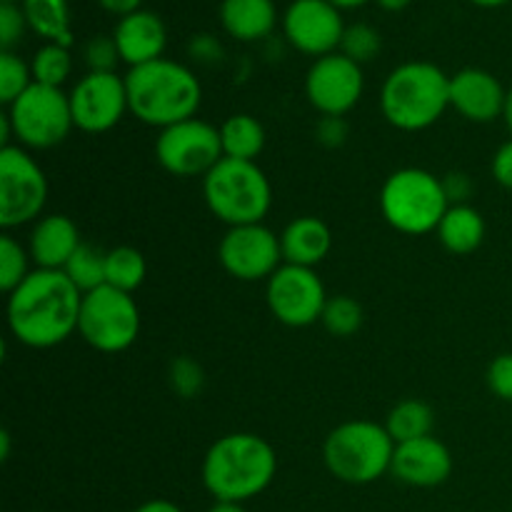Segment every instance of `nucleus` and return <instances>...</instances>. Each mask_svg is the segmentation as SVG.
Wrapping results in <instances>:
<instances>
[{
  "label": "nucleus",
  "mask_w": 512,
  "mask_h": 512,
  "mask_svg": "<svg viewBox=\"0 0 512 512\" xmlns=\"http://www.w3.org/2000/svg\"><path fill=\"white\" fill-rule=\"evenodd\" d=\"M223 155L233 160H253L265 148V130L253 115H230L220 128Z\"/></svg>",
  "instance_id": "393cba45"
},
{
  "label": "nucleus",
  "mask_w": 512,
  "mask_h": 512,
  "mask_svg": "<svg viewBox=\"0 0 512 512\" xmlns=\"http://www.w3.org/2000/svg\"><path fill=\"white\" fill-rule=\"evenodd\" d=\"M433 423L435 415L423 400H403V403L395 405L388 415V428L390 438L395 440V445L408 443V440L428 438L433 435Z\"/></svg>",
  "instance_id": "a878e982"
},
{
  "label": "nucleus",
  "mask_w": 512,
  "mask_h": 512,
  "mask_svg": "<svg viewBox=\"0 0 512 512\" xmlns=\"http://www.w3.org/2000/svg\"><path fill=\"white\" fill-rule=\"evenodd\" d=\"M438 238L450 253L470 255L483 245L485 240V220L470 205H450L438 225Z\"/></svg>",
  "instance_id": "5701e85b"
},
{
  "label": "nucleus",
  "mask_w": 512,
  "mask_h": 512,
  "mask_svg": "<svg viewBox=\"0 0 512 512\" xmlns=\"http://www.w3.org/2000/svg\"><path fill=\"white\" fill-rule=\"evenodd\" d=\"M320 323L335 338H350L363 325V308L350 295H335V298H328V303H325Z\"/></svg>",
  "instance_id": "c756f323"
},
{
  "label": "nucleus",
  "mask_w": 512,
  "mask_h": 512,
  "mask_svg": "<svg viewBox=\"0 0 512 512\" xmlns=\"http://www.w3.org/2000/svg\"><path fill=\"white\" fill-rule=\"evenodd\" d=\"M218 258L233 278L255 283V280L270 278L280 268L283 250H280L278 235L263 223L238 225V228H230L220 240Z\"/></svg>",
  "instance_id": "ddd939ff"
},
{
  "label": "nucleus",
  "mask_w": 512,
  "mask_h": 512,
  "mask_svg": "<svg viewBox=\"0 0 512 512\" xmlns=\"http://www.w3.org/2000/svg\"><path fill=\"white\" fill-rule=\"evenodd\" d=\"M83 293L63 270L38 268L8 298L10 333L28 348H55L78 330Z\"/></svg>",
  "instance_id": "f257e3e1"
},
{
  "label": "nucleus",
  "mask_w": 512,
  "mask_h": 512,
  "mask_svg": "<svg viewBox=\"0 0 512 512\" xmlns=\"http://www.w3.org/2000/svg\"><path fill=\"white\" fill-rule=\"evenodd\" d=\"M450 200L443 180L420 168H403L385 180L380 190V210L395 230L405 235H425L438 230Z\"/></svg>",
  "instance_id": "0eeeda50"
},
{
  "label": "nucleus",
  "mask_w": 512,
  "mask_h": 512,
  "mask_svg": "<svg viewBox=\"0 0 512 512\" xmlns=\"http://www.w3.org/2000/svg\"><path fill=\"white\" fill-rule=\"evenodd\" d=\"M33 80L40 85H50V88H60V85L68 80L70 70H73V58H70V50L63 45L48 43L33 55Z\"/></svg>",
  "instance_id": "c85d7f7f"
},
{
  "label": "nucleus",
  "mask_w": 512,
  "mask_h": 512,
  "mask_svg": "<svg viewBox=\"0 0 512 512\" xmlns=\"http://www.w3.org/2000/svg\"><path fill=\"white\" fill-rule=\"evenodd\" d=\"M155 158L170 175H178V178L203 175L205 178L225 158L220 130L200 118L163 128L155 143Z\"/></svg>",
  "instance_id": "9d476101"
},
{
  "label": "nucleus",
  "mask_w": 512,
  "mask_h": 512,
  "mask_svg": "<svg viewBox=\"0 0 512 512\" xmlns=\"http://www.w3.org/2000/svg\"><path fill=\"white\" fill-rule=\"evenodd\" d=\"M488 388L495 398L512 403V353H503L490 363Z\"/></svg>",
  "instance_id": "e433bc0d"
},
{
  "label": "nucleus",
  "mask_w": 512,
  "mask_h": 512,
  "mask_svg": "<svg viewBox=\"0 0 512 512\" xmlns=\"http://www.w3.org/2000/svg\"><path fill=\"white\" fill-rule=\"evenodd\" d=\"M375 3L383 10H388V13H400V10L408 8L410 0H375Z\"/></svg>",
  "instance_id": "37998d69"
},
{
  "label": "nucleus",
  "mask_w": 512,
  "mask_h": 512,
  "mask_svg": "<svg viewBox=\"0 0 512 512\" xmlns=\"http://www.w3.org/2000/svg\"><path fill=\"white\" fill-rule=\"evenodd\" d=\"M395 440L388 428L370 420H348L325 438L323 458L330 473L350 485L375 483L390 473Z\"/></svg>",
  "instance_id": "423d86ee"
},
{
  "label": "nucleus",
  "mask_w": 512,
  "mask_h": 512,
  "mask_svg": "<svg viewBox=\"0 0 512 512\" xmlns=\"http://www.w3.org/2000/svg\"><path fill=\"white\" fill-rule=\"evenodd\" d=\"M113 40L118 45L120 60L128 63L130 68H138V65L163 58L168 33L158 15L150 10H135V13L120 18V23L115 25Z\"/></svg>",
  "instance_id": "6ab92c4d"
},
{
  "label": "nucleus",
  "mask_w": 512,
  "mask_h": 512,
  "mask_svg": "<svg viewBox=\"0 0 512 512\" xmlns=\"http://www.w3.org/2000/svg\"><path fill=\"white\" fill-rule=\"evenodd\" d=\"M10 125L15 138L28 148L48 150L68 138L73 123L70 95L60 88L33 83L13 105H10Z\"/></svg>",
  "instance_id": "1a4fd4ad"
},
{
  "label": "nucleus",
  "mask_w": 512,
  "mask_h": 512,
  "mask_svg": "<svg viewBox=\"0 0 512 512\" xmlns=\"http://www.w3.org/2000/svg\"><path fill=\"white\" fill-rule=\"evenodd\" d=\"M33 70L13 50L0 53V103L13 105L33 85Z\"/></svg>",
  "instance_id": "7c9ffc66"
},
{
  "label": "nucleus",
  "mask_w": 512,
  "mask_h": 512,
  "mask_svg": "<svg viewBox=\"0 0 512 512\" xmlns=\"http://www.w3.org/2000/svg\"><path fill=\"white\" fill-rule=\"evenodd\" d=\"M380 108L390 125L415 133L438 123L450 108V78L433 63H403L385 78Z\"/></svg>",
  "instance_id": "20e7f679"
},
{
  "label": "nucleus",
  "mask_w": 512,
  "mask_h": 512,
  "mask_svg": "<svg viewBox=\"0 0 512 512\" xmlns=\"http://www.w3.org/2000/svg\"><path fill=\"white\" fill-rule=\"evenodd\" d=\"M380 45H383V40H380L378 30H375L373 25L353 23L345 28L340 53H343L345 58L355 60L358 65H363L380 53Z\"/></svg>",
  "instance_id": "473e14b6"
},
{
  "label": "nucleus",
  "mask_w": 512,
  "mask_h": 512,
  "mask_svg": "<svg viewBox=\"0 0 512 512\" xmlns=\"http://www.w3.org/2000/svg\"><path fill=\"white\" fill-rule=\"evenodd\" d=\"M0 445H3V450H0V458L8 460V453H10V435L8 433H0Z\"/></svg>",
  "instance_id": "09e8293b"
},
{
  "label": "nucleus",
  "mask_w": 512,
  "mask_h": 512,
  "mask_svg": "<svg viewBox=\"0 0 512 512\" xmlns=\"http://www.w3.org/2000/svg\"><path fill=\"white\" fill-rule=\"evenodd\" d=\"M220 23L235 40L253 43L273 33L278 23V10L273 0H223Z\"/></svg>",
  "instance_id": "4be33fe9"
},
{
  "label": "nucleus",
  "mask_w": 512,
  "mask_h": 512,
  "mask_svg": "<svg viewBox=\"0 0 512 512\" xmlns=\"http://www.w3.org/2000/svg\"><path fill=\"white\" fill-rule=\"evenodd\" d=\"M508 90L493 73L465 68L450 78V108L473 123H493L503 118Z\"/></svg>",
  "instance_id": "a211bd4d"
},
{
  "label": "nucleus",
  "mask_w": 512,
  "mask_h": 512,
  "mask_svg": "<svg viewBox=\"0 0 512 512\" xmlns=\"http://www.w3.org/2000/svg\"><path fill=\"white\" fill-rule=\"evenodd\" d=\"M318 138L325 145L345 143V138H348V125L343 123V118H330V115H325L318 125Z\"/></svg>",
  "instance_id": "58836bf2"
},
{
  "label": "nucleus",
  "mask_w": 512,
  "mask_h": 512,
  "mask_svg": "<svg viewBox=\"0 0 512 512\" xmlns=\"http://www.w3.org/2000/svg\"><path fill=\"white\" fill-rule=\"evenodd\" d=\"M0 3H23V0H0Z\"/></svg>",
  "instance_id": "8fccbe9b"
},
{
  "label": "nucleus",
  "mask_w": 512,
  "mask_h": 512,
  "mask_svg": "<svg viewBox=\"0 0 512 512\" xmlns=\"http://www.w3.org/2000/svg\"><path fill=\"white\" fill-rule=\"evenodd\" d=\"M80 245L83 243L73 220L65 215H48L35 223L30 235V258L43 270H63Z\"/></svg>",
  "instance_id": "aec40b11"
},
{
  "label": "nucleus",
  "mask_w": 512,
  "mask_h": 512,
  "mask_svg": "<svg viewBox=\"0 0 512 512\" xmlns=\"http://www.w3.org/2000/svg\"><path fill=\"white\" fill-rule=\"evenodd\" d=\"M330 248H333L330 228L313 215L295 218L280 235L283 260L290 265H300V268H315L318 263H323Z\"/></svg>",
  "instance_id": "412c9836"
},
{
  "label": "nucleus",
  "mask_w": 512,
  "mask_h": 512,
  "mask_svg": "<svg viewBox=\"0 0 512 512\" xmlns=\"http://www.w3.org/2000/svg\"><path fill=\"white\" fill-rule=\"evenodd\" d=\"M363 68L343 53L323 55L313 63L305 78L310 105L330 118H343L358 105L363 95Z\"/></svg>",
  "instance_id": "4468645a"
},
{
  "label": "nucleus",
  "mask_w": 512,
  "mask_h": 512,
  "mask_svg": "<svg viewBox=\"0 0 512 512\" xmlns=\"http://www.w3.org/2000/svg\"><path fill=\"white\" fill-rule=\"evenodd\" d=\"M493 178L498 180L503 188L512 190V140L500 145L498 153L493 158Z\"/></svg>",
  "instance_id": "4c0bfd02"
},
{
  "label": "nucleus",
  "mask_w": 512,
  "mask_h": 512,
  "mask_svg": "<svg viewBox=\"0 0 512 512\" xmlns=\"http://www.w3.org/2000/svg\"><path fill=\"white\" fill-rule=\"evenodd\" d=\"M75 128L85 133H105L115 128L128 108L125 78L118 73H88L70 93Z\"/></svg>",
  "instance_id": "dca6fc26"
},
{
  "label": "nucleus",
  "mask_w": 512,
  "mask_h": 512,
  "mask_svg": "<svg viewBox=\"0 0 512 512\" xmlns=\"http://www.w3.org/2000/svg\"><path fill=\"white\" fill-rule=\"evenodd\" d=\"M203 193L215 218L230 228L263 223L273 203L268 178L253 160L223 158L203 178Z\"/></svg>",
  "instance_id": "39448f33"
},
{
  "label": "nucleus",
  "mask_w": 512,
  "mask_h": 512,
  "mask_svg": "<svg viewBox=\"0 0 512 512\" xmlns=\"http://www.w3.org/2000/svg\"><path fill=\"white\" fill-rule=\"evenodd\" d=\"M278 473L268 440L253 433H230L210 445L203 460V485L218 503H245L263 493Z\"/></svg>",
  "instance_id": "f03ea898"
},
{
  "label": "nucleus",
  "mask_w": 512,
  "mask_h": 512,
  "mask_svg": "<svg viewBox=\"0 0 512 512\" xmlns=\"http://www.w3.org/2000/svg\"><path fill=\"white\" fill-rule=\"evenodd\" d=\"M503 118H505V125H508V130L512 133V88L508 90V98H505V110H503Z\"/></svg>",
  "instance_id": "49530a36"
},
{
  "label": "nucleus",
  "mask_w": 512,
  "mask_h": 512,
  "mask_svg": "<svg viewBox=\"0 0 512 512\" xmlns=\"http://www.w3.org/2000/svg\"><path fill=\"white\" fill-rule=\"evenodd\" d=\"M390 473L413 488H438L453 473V455L433 435L408 440L395 445Z\"/></svg>",
  "instance_id": "f3484780"
},
{
  "label": "nucleus",
  "mask_w": 512,
  "mask_h": 512,
  "mask_svg": "<svg viewBox=\"0 0 512 512\" xmlns=\"http://www.w3.org/2000/svg\"><path fill=\"white\" fill-rule=\"evenodd\" d=\"M78 333L100 353L128 350L140 333V310L133 295L110 285L85 293Z\"/></svg>",
  "instance_id": "6e6552de"
},
{
  "label": "nucleus",
  "mask_w": 512,
  "mask_h": 512,
  "mask_svg": "<svg viewBox=\"0 0 512 512\" xmlns=\"http://www.w3.org/2000/svg\"><path fill=\"white\" fill-rule=\"evenodd\" d=\"M348 25L343 15L328 0H293L283 15V30L288 43L305 55L335 53L343 43V33Z\"/></svg>",
  "instance_id": "2eb2a0df"
},
{
  "label": "nucleus",
  "mask_w": 512,
  "mask_h": 512,
  "mask_svg": "<svg viewBox=\"0 0 512 512\" xmlns=\"http://www.w3.org/2000/svg\"><path fill=\"white\" fill-rule=\"evenodd\" d=\"M208 512H248V510L243 508V503H218V500H215V505Z\"/></svg>",
  "instance_id": "c03bdc74"
},
{
  "label": "nucleus",
  "mask_w": 512,
  "mask_h": 512,
  "mask_svg": "<svg viewBox=\"0 0 512 512\" xmlns=\"http://www.w3.org/2000/svg\"><path fill=\"white\" fill-rule=\"evenodd\" d=\"M118 60L120 53L113 38L98 35V38H93L85 45V63H88L90 73H115Z\"/></svg>",
  "instance_id": "72a5a7b5"
},
{
  "label": "nucleus",
  "mask_w": 512,
  "mask_h": 512,
  "mask_svg": "<svg viewBox=\"0 0 512 512\" xmlns=\"http://www.w3.org/2000/svg\"><path fill=\"white\" fill-rule=\"evenodd\" d=\"M170 380H173L175 393L183 395V398H193L200 385H203V370L193 360L178 358L173 363V370H170Z\"/></svg>",
  "instance_id": "c9c22d12"
},
{
  "label": "nucleus",
  "mask_w": 512,
  "mask_h": 512,
  "mask_svg": "<svg viewBox=\"0 0 512 512\" xmlns=\"http://www.w3.org/2000/svg\"><path fill=\"white\" fill-rule=\"evenodd\" d=\"M470 3L480 5V8H500V5H508L510 0H470Z\"/></svg>",
  "instance_id": "de8ad7c7"
},
{
  "label": "nucleus",
  "mask_w": 512,
  "mask_h": 512,
  "mask_svg": "<svg viewBox=\"0 0 512 512\" xmlns=\"http://www.w3.org/2000/svg\"><path fill=\"white\" fill-rule=\"evenodd\" d=\"M20 8L28 20V28L35 35L45 38L48 43L63 45V48L73 45L68 0H23Z\"/></svg>",
  "instance_id": "b1692460"
},
{
  "label": "nucleus",
  "mask_w": 512,
  "mask_h": 512,
  "mask_svg": "<svg viewBox=\"0 0 512 512\" xmlns=\"http://www.w3.org/2000/svg\"><path fill=\"white\" fill-rule=\"evenodd\" d=\"M135 512H183L175 503L170 500H148V503L140 505Z\"/></svg>",
  "instance_id": "79ce46f5"
},
{
  "label": "nucleus",
  "mask_w": 512,
  "mask_h": 512,
  "mask_svg": "<svg viewBox=\"0 0 512 512\" xmlns=\"http://www.w3.org/2000/svg\"><path fill=\"white\" fill-rule=\"evenodd\" d=\"M28 275V253L18 240L3 235L0 238V288L10 295Z\"/></svg>",
  "instance_id": "2f4dec72"
},
{
  "label": "nucleus",
  "mask_w": 512,
  "mask_h": 512,
  "mask_svg": "<svg viewBox=\"0 0 512 512\" xmlns=\"http://www.w3.org/2000/svg\"><path fill=\"white\" fill-rule=\"evenodd\" d=\"M125 90L130 113L155 128H170L195 118L203 100V88L193 70L168 58L130 68Z\"/></svg>",
  "instance_id": "7ed1b4c3"
},
{
  "label": "nucleus",
  "mask_w": 512,
  "mask_h": 512,
  "mask_svg": "<svg viewBox=\"0 0 512 512\" xmlns=\"http://www.w3.org/2000/svg\"><path fill=\"white\" fill-rule=\"evenodd\" d=\"M100 5H103L108 13L113 15H120V18H125V15L135 13V10H140V3L143 0H98Z\"/></svg>",
  "instance_id": "a19ab883"
},
{
  "label": "nucleus",
  "mask_w": 512,
  "mask_h": 512,
  "mask_svg": "<svg viewBox=\"0 0 512 512\" xmlns=\"http://www.w3.org/2000/svg\"><path fill=\"white\" fill-rule=\"evenodd\" d=\"M328 3H333L338 10H353V8H360V5H365L368 0H328Z\"/></svg>",
  "instance_id": "a18cd8bd"
},
{
  "label": "nucleus",
  "mask_w": 512,
  "mask_h": 512,
  "mask_svg": "<svg viewBox=\"0 0 512 512\" xmlns=\"http://www.w3.org/2000/svg\"><path fill=\"white\" fill-rule=\"evenodd\" d=\"M145 273H148V265H145L140 250L123 245V248H113L105 253V285L110 288L133 293L143 285Z\"/></svg>",
  "instance_id": "bb28decb"
},
{
  "label": "nucleus",
  "mask_w": 512,
  "mask_h": 512,
  "mask_svg": "<svg viewBox=\"0 0 512 512\" xmlns=\"http://www.w3.org/2000/svg\"><path fill=\"white\" fill-rule=\"evenodd\" d=\"M68 275L70 283L80 290V293H93V290L103 288L105 285V253H100L93 245L83 243L75 250L73 258L63 268Z\"/></svg>",
  "instance_id": "cd10ccee"
},
{
  "label": "nucleus",
  "mask_w": 512,
  "mask_h": 512,
  "mask_svg": "<svg viewBox=\"0 0 512 512\" xmlns=\"http://www.w3.org/2000/svg\"><path fill=\"white\" fill-rule=\"evenodd\" d=\"M28 20H25L20 3H0V45L3 50H13L15 43L25 35Z\"/></svg>",
  "instance_id": "f704fd0d"
},
{
  "label": "nucleus",
  "mask_w": 512,
  "mask_h": 512,
  "mask_svg": "<svg viewBox=\"0 0 512 512\" xmlns=\"http://www.w3.org/2000/svg\"><path fill=\"white\" fill-rule=\"evenodd\" d=\"M48 200V180L25 150L0 148V225L18 228L40 215Z\"/></svg>",
  "instance_id": "9b49d317"
},
{
  "label": "nucleus",
  "mask_w": 512,
  "mask_h": 512,
  "mask_svg": "<svg viewBox=\"0 0 512 512\" xmlns=\"http://www.w3.org/2000/svg\"><path fill=\"white\" fill-rule=\"evenodd\" d=\"M328 295L313 268L280 265L268 278L270 313L288 328H308L323 315Z\"/></svg>",
  "instance_id": "f8f14e48"
},
{
  "label": "nucleus",
  "mask_w": 512,
  "mask_h": 512,
  "mask_svg": "<svg viewBox=\"0 0 512 512\" xmlns=\"http://www.w3.org/2000/svg\"><path fill=\"white\" fill-rule=\"evenodd\" d=\"M443 188L448 200H460L458 205H463V200L470 195V180L465 175L450 173L448 178H443Z\"/></svg>",
  "instance_id": "ea45409f"
}]
</instances>
